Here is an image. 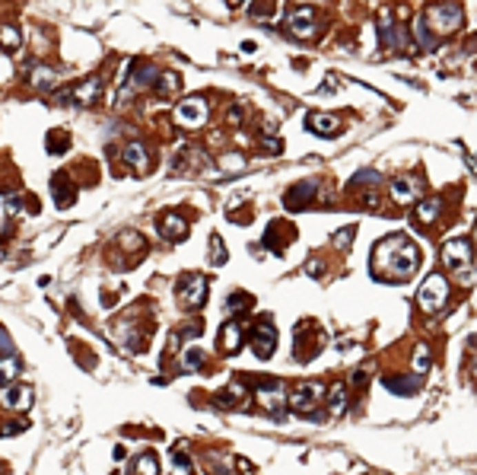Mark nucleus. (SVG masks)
Returning a JSON list of instances; mask_svg holds the SVG:
<instances>
[{"instance_id": "nucleus-1", "label": "nucleus", "mask_w": 477, "mask_h": 475, "mask_svg": "<svg viewBox=\"0 0 477 475\" xmlns=\"http://www.w3.org/2000/svg\"><path fill=\"white\" fill-rule=\"evenodd\" d=\"M420 265V252L411 236H385L372 249V271L385 281H407Z\"/></svg>"}, {"instance_id": "nucleus-2", "label": "nucleus", "mask_w": 477, "mask_h": 475, "mask_svg": "<svg viewBox=\"0 0 477 475\" xmlns=\"http://www.w3.org/2000/svg\"><path fill=\"white\" fill-rule=\"evenodd\" d=\"M443 265L458 278L461 284H474L477 271L471 268V242L468 240H449L443 246Z\"/></svg>"}, {"instance_id": "nucleus-3", "label": "nucleus", "mask_w": 477, "mask_h": 475, "mask_svg": "<svg viewBox=\"0 0 477 475\" xmlns=\"http://www.w3.org/2000/svg\"><path fill=\"white\" fill-rule=\"evenodd\" d=\"M423 17H427L429 32H436V35H449L455 29H461V23H465V13H461L458 3H439V7H433Z\"/></svg>"}, {"instance_id": "nucleus-4", "label": "nucleus", "mask_w": 477, "mask_h": 475, "mask_svg": "<svg viewBox=\"0 0 477 475\" xmlns=\"http://www.w3.org/2000/svg\"><path fill=\"white\" fill-rule=\"evenodd\" d=\"M449 300V281L443 275H427V281L420 284L417 291V303L420 309H427V313H439Z\"/></svg>"}, {"instance_id": "nucleus-5", "label": "nucleus", "mask_w": 477, "mask_h": 475, "mask_svg": "<svg viewBox=\"0 0 477 475\" xmlns=\"http://www.w3.org/2000/svg\"><path fill=\"white\" fill-rule=\"evenodd\" d=\"M321 399H325V386L321 383H303L287 396V405L293 411H299V415H315L318 405H321Z\"/></svg>"}, {"instance_id": "nucleus-6", "label": "nucleus", "mask_w": 477, "mask_h": 475, "mask_svg": "<svg viewBox=\"0 0 477 475\" xmlns=\"http://www.w3.org/2000/svg\"><path fill=\"white\" fill-rule=\"evenodd\" d=\"M287 29H290V35H296V39H312V35L318 32V10L315 7L290 10Z\"/></svg>"}, {"instance_id": "nucleus-7", "label": "nucleus", "mask_w": 477, "mask_h": 475, "mask_svg": "<svg viewBox=\"0 0 477 475\" xmlns=\"http://www.w3.org/2000/svg\"><path fill=\"white\" fill-rule=\"evenodd\" d=\"M252 348L261 360H267L277 348V329H274L271 319H258L255 329H252Z\"/></svg>"}, {"instance_id": "nucleus-8", "label": "nucleus", "mask_w": 477, "mask_h": 475, "mask_svg": "<svg viewBox=\"0 0 477 475\" xmlns=\"http://www.w3.org/2000/svg\"><path fill=\"white\" fill-rule=\"evenodd\" d=\"M175 122H179L181 128H201L207 122V102L198 99V96L179 102V108H175Z\"/></svg>"}, {"instance_id": "nucleus-9", "label": "nucleus", "mask_w": 477, "mask_h": 475, "mask_svg": "<svg viewBox=\"0 0 477 475\" xmlns=\"http://www.w3.org/2000/svg\"><path fill=\"white\" fill-rule=\"evenodd\" d=\"M179 300L185 303V307H204L207 300V281L201 275H188L179 281Z\"/></svg>"}, {"instance_id": "nucleus-10", "label": "nucleus", "mask_w": 477, "mask_h": 475, "mask_svg": "<svg viewBox=\"0 0 477 475\" xmlns=\"http://www.w3.org/2000/svg\"><path fill=\"white\" fill-rule=\"evenodd\" d=\"M255 396H258V402L264 405V411H271L274 418H283V405H287V392H283V386L280 383H261L255 389Z\"/></svg>"}, {"instance_id": "nucleus-11", "label": "nucleus", "mask_w": 477, "mask_h": 475, "mask_svg": "<svg viewBox=\"0 0 477 475\" xmlns=\"http://www.w3.org/2000/svg\"><path fill=\"white\" fill-rule=\"evenodd\" d=\"M99 96H102V80H99V77H86L83 84H77L74 90L67 93L64 99L74 102V106L90 108V106H96V102H99Z\"/></svg>"}, {"instance_id": "nucleus-12", "label": "nucleus", "mask_w": 477, "mask_h": 475, "mask_svg": "<svg viewBox=\"0 0 477 475\" xmlns=\"http://www.w3.org/2000/svg\"><path fill=\"white\" fill-rule=\"evenodd\" d=\"M378 32H382V48H404V29L401 26H395V19H392V13H382L378 17Z\"/></svg>"}, {"instance_id": "nucleus-13", "label": "nucleus", "mask_w": 477, "mask_h": 475, "mask_svg": "<svg viewBox=\"0 0 477 475\" xmlns=\"http://www.w3.org/2000/svg\"><path fill=\"white\" fill-rule=\"evenodd\" d=\"M420 195H423V188H420V182L411 179V175H398L395 182H392V198H395L398 204H411V201H417Z\"/></svg>"}, {"instance_id": "nucleus-14", "label": "nucleus", "mask_w": 477, "mask_h": 475, "mask_svg": "<svg viewBox=\"0 0 477 475\" xmlns=\"http://www.w3.org/2000/svg\"><path fill=\"white\" fill-rule=\"evenodd\" d=\"M318 195V182L315 179H305V182H299V185H293L287 192V208L290 211H296V208H305L309 201Z\"/></svg>"}, {"instance_id": "nucleus-15", "label": "nucleus", "mask_w": 477, "mask_h": 475, "mask_svg": "<svg viewBox=\"0 0 477 475\" xmlns=\"http://www.w3.org/2000/svg\"><path fill=\"white\" fill-rule=\"evenodd\" d=\"M0 402L13 411H26L32 405V389L29 386H7V389L0 392Z\"/></svg>"}, {"instance_id": "nucleus-16", "label": "nucleus", "mask_w": 477, "mask_h": 475, "mask_svg": "<svg viewBox=\"0 0 477 475\" xmlns=\"http://www.w3.org/2000/svg\"><path fill=\"white\" fill-rule=\"evenodd\" d=\"M159 233H163L165 240H185V236H188V220L181 214H172V211H169V214L159 217Z\"/></svg>"}, {"instance_id": "nucleus-17", "label": "nucleus", "mask_w": 477, "mask_h": 475, "mask_svg": "<svg viewBox=\"0 0 477 475\" xmlns=\"http://www.w3.org/2000/svg\"><path fill=\"white\" fill-rule=\"evenodd\" d=\"M51 198H54V204H58V208H70V204L77 201L74 185H70V179H67L64 173H58L54 179H51Z\"/></svg>"}, {"instance_id": "nucleus-18", "label": "nucleus", "mask_w": 477, "mask_h": 475, "mask_svg": "<svg viewBox=\"0 0 477 475\" xmlns=\"http://www.w3.org/2000/svg\"><path fill=\"white\" fill-rule=\"evenodd\" d=\"M54 80H58V74L51 70V67L45 64H29V86L39 93H51L54 90Z\"/></svg>"}, {"instance_id": "nucleus-19", "label": "nucleus", "mask_w": 477, "mask_h": 475, "mask_svg": "<svg viewBox=\"0 0 477 475\" xmlns=\"http://www.w3.org/2000/svg\"><path fill=\"white\" fill-rule=\"evenodd\" d=\"M220 348L226 351V354H236V351L242 348V322H238V319H230V322L223 325V332H220Z\"/></svg>"}, {"instance_id": "nucleus-20", "label": "nucleus", "mask_w": 477, "mask_h": 475, "mask_svg": "<svg viewBox=\"0 0 477 475\" xmlns=\"http://www.w3.org/2000/svg\"><path fill=\"white\" fill-rule=\"evenodd\" d=\"M305 125L315 134H334V131H341V118L328 115V112H312V115L305 118Z\"/></svg>"}, {"instance_id": "nucleus-21", "label": "nucleus", "mask_w": 477, "mask_h": 475, "mask_svg": "<svg viewBox=\"0 0 477 475\" xmlns=\"http://www.w3.org/2000/svg\"><path fill=\"white\" fill-rule=\"evenodd\" d=\"M124 163H131L134 173H143V169H147V163H150L147 147H143L140 141H131L128 147H124Z\"/></svg>"}, {"instance_id": "nucleus-22", "label": "nucleus", "mask_w": 477, "mask_h": 475, "mask_svg": "<svg viewBox=\"0 0 477 475\" xmlns=\"http://www.w3.org/2000/svg\"><path fill=\"white\" fill-rule=\"evenodd\" d=\"M385 389H392L395 396H414L420 389V376H385Z\"/></svg>"}, {"instance_id": "nucleus-23", "label": "nucleus", "mask_w": 477, "mask_h": 475, "mask_svg": "<svg viewBox=\"0 0 477 475\" xmlns=\"http://www.w3.org/2000/svg\"><path fill=\"white\" fill-rule=\"evenodd\" d=\"M414 42H417V48H423V51H433V48H436V39H433V32H429L427 17H423V13L414 19Z\"/></svg>"}, {"instance_id": "nucleus-24", "label": "nucleus", "mask_w": 477, "mask_h": 475, "mask_svg": "<svg viewBox=\"0 0 477 475\" xmlns=\"http://www.w3.org/2000/svg\"><path fill=\"white\" fill-rule=\"evenodd\" d=\"M45 151L54 153V157H61V153L70 151V137H67V131H61V128L48 131V137H45Z\"/></svg>"}, {"instance_id": "nucleus-25", "label": "nucleus", "mask_w": 477, "mask_h": 475, "mask_svg": "<svg viewBox=\"0 0 477 475\" xmlns=\"http://www.w3.org/2000/svg\"><path fill=\"white\" fill-rule=\"evenodd\" d=\"M181 90V77L172 74V70H165V74L156 77V93L159 96H175Z\"/></svg>"}, {"instance_id": "nucleus-26", "label": "nucleus", "mask_w": 477, "mask_h": 475, "mask_svg": "<svg viewBox=\"0 0 477 475\" xmlns=\"http://www.w3.org/2000/svg\"><path fill=\"white\" fill-rule=\"evenodd\" d=\"M439 211H443V198H427V201H420V208H417V220L420 224H429V220H436Z\"/></svg>"}, {"instance_id": "nucleus-27", "label": "nucleus", "mask_w": 477, "mask_h": 475, "mask_svg": "<svg viewBox=\"0 0 477 475\" xmlns=\"http://www.w3.org/2000/svg\"><path fill=\"white\" fill-rule=\"evenodd\" d=\"M19 374V358H0V389H7L13 383V376Z\"/></svg>"}, {"instance_id": "nucleus-28", "label": "nucleus", "mask_w": 477, "mask_h": 475, "mask_svg": "<svg viewBox=\"0 0 477 475\" xmlns=\"http://www.w3.org/2000/svg\"><path fill=\"white\" fill-rule=\"evenodd\" d=\"M242 396H245V392H242V386L232 383V386H226V389H220V396L214 399V405H216V409H232V405H236Z\"/></svg>"}, {"instance_id": "nucleus-29", "label": "nucleus", "mask_w": 477, "mask_h": 475, "mask_svg": "<svg viewBox=\"0 0 477 475\" xmlns=\"http://www.w3.org/2000/svg\"><path fill=\"white\" fill-rule=\"evenodd\" d=\"M328 405H331V415H341L347 405V386L344 383H334L328 392Z\"/></svg>"}, {"instance_id": "nucleus-30", "label": "nucleus", "mask_w": 477, "mask_h": 475, "mask_svg": "<svg viewBox=\"0 0 477 475\" xmlns=\"http://www.w3.org/2000/svg\"><path fill=\"white\" fill-rule=\"evenodd\" d=\"M19 45H23V35H19V29H13V26H3V29H0V48H3V51H17Z\"/></svg>"}, {"instance_id": "nucleus-31", "label": "nucleus", "mask_w": 477, "mask_h": 475, "mask_svg": "<svg viewBox=\"0 0 477 475\" xmlns=\"http://www.w3.org/2000/svg\"><path fill=\"white\" fill-rule=\"evenodd\" d=\"M210 265H226V246L220 236H210Z\"/></svg>"}, {"instance_id": "nucleus-32", "label": "nucleus", "mask_w": 477, "mask_h": 475, "mask_svg": "<svg viewBox=\"0 0 477 475\" xmlns=\"http://www.w3.org/2000/svg\"><path fill=\"white\" fill-rule=\"evenodd\" d=\"M181 367H185V370L204 367V351H201V348H188V351H185V360H181Z\"/></svg>"}, {"instance_id": "nucleus-33", "label": "nucleus", "mask_w": 477, "mask_h": 475, "mask_svg": "<svg viewBox=\"0 0 477 475\" xmlns=\"http://www.w3.org/2000/svg\"><path fill=\"white\" fill-rule=\"evenodd\" d=\"M172 466H175V475H188L191 472V456L185 450H172Z\"/></svg>"}, {"instance_id": "nucleus-34", "label": "nucleus", "mask_w": 477, "mask_h": 475, "mask_svg": "<svg viewBox=\"0 0 477 475\" xmlns=\"http://www.w3.org/2000/svg\"><path fill=\"white\" fill-rule=\"evenodd\" d=\"M137 475H159L156 456H153V453H143V456H137Z\"/></svg>"}, {"instance_id": "nucleus-35", "label": "nucleus", "mask_w": 477, "mask_h": 475, "mask_svg": "<svg viewBox=\"0 0 477 475\" xmlns=\"http://www.w3.org/2000/svg\"><path fill=\"white\" fill-rule=\"evenodd\" d=\"M220 169L223 173H242V169H245V159L238 157V153H226V157L220 159Z\"/></svg>"}, {"instance_id": "nucleus-36", "label": "nucleus", "mask_w": 477, "mask_h": 475, "mask_svg": "<svg viewBox=\"0 0 477 475\" xmlns=\"http://www.w3.org/2000/svg\"><path fill=\"white\" fill-rule=\"evenodd\" d=\"M378 179H382V175L376 173V169H363V173H356L354 179H350V188H360V185H378Z\"/></svg>"}, {"instance_id": "nucleus-37", "label": "nucleus", "mask_w": 477, "mask_h": 475, "mask_svg": "<svg viewBox=\"0 0 477 475\" xmlns=\"http://www.w3.org/2000/svg\"><path fill=\"white\" fill-rule=\"evenodd\" d=\"M427 370H429V351H427V345H420V348H417V358H414V374L423 376Z\"/></svg>"}, {"instance_id": "nucleus-38", "label": "nucleus", "mask_w": 477, "mask_h": 475, "mask_svg": "<svg viewBox=\"0 0 477 475\" xmlns=\"http://www.w3.org/2000/svg\"><path fill=\"white\" fill-rule=\"evenodd\" d=\"M350 240H354V226H344V230H338V233H334V246H338V249H347V246H350Z\"/></svg>"}, {"instance_id": "nucleus-39", "label": "nucleus", "mask_w": 477, "mask_h": 475, "mask_svg": "<svg viewBox=\"0 0 477 475\" xmlns=\"http://www.w3.org/2000/svg\"><path fill=\"white\" fill-rule=\"evenodd\" d=\"M226 307L236 313V309H242V307H252V297H248V293H232L230 300H226Z\"/></svg>"}, {"instance_id": "nucleus-40", "label": "nucleus", "mask_w": 477, "mask_h": 475, "mask_svg": "<svg viewBox=\"0 0 477 475\" xmlns=\"http://www.w3.org/2000/svg\"><path fill=\"white\" fill-rule=\"evenodd\" d=\"M271 0H255V3H252V17H267V13H271Z\"/></svg>"}, {"instance_id": "nucleus-41", "label": "nucleus", "mask_w": 477, "mask_h": 475, "mask_svg": "<svg viewBox=\"0 0 477 475\" xmlns=\"http://www.w3.org/2000/svg\"><path fill=\"white\" fill-rule=\"evenodd\" d=\"M17 431H26V421H19V425H3L0 427V434L7 437V434H17Z\"/></svg>"}, {"instance_id": "nucleus-42", "label": "nucleus", "mask_w": 477, "mask_h": 475, "mask_svg": "<svg viewBox=\"0 0 477 475\" xmlns=\"http://www.w3.org/2000/svg\"><path fill=\"white\" fill-rule=\"evenodd\" d=\"M280 147H283V144H280L277 137H264V151H274V153H280Z\"/></svg>"}, {"instance_id": "nucleus-43", "label": "nucleus", "mask_w": 477, "mask_h": 475, "mask_svg": "<svg viewBox=\"0 0 477 475\" xmlns=\"http://www.w3.org/2000/svg\"><path fill=\"white\" fill-rule=\"evenodd\" d=\"M242 122V106H232L230 108V125H238Z\"/></svg>"}, {"instance_id": "nucleus-44", "label": "nucleus", "mask_w": 477, "mask_h": 475, "mask_svg": "<svg viewBox=\"0 0 477 475\" xmlns=\"http://www.w3.org/2000/svg\"><path fill=\"white\" fill-rule=\"evenodd\" d=\"M10 335H7V329H0V351H10Z\"/></svg>"}, {"instance_id": "nucleus-45", "label": "nucleus", "mask_w": 477, "mask_h": 475, "mask_svg": "<svg viewBox=\"0 0 477 475\" xmlns=\"http://www.w3.org/2000/svg\"><path fill=\"white\" fill-rule=\"evenodd\" d=\"M214 475H230V469H214Z\"/></svg>"}, {"instance_id": "nucleus-46", "label": "nucleus", "mask_w": 477, "mask_h": 475, "mask_svg": "<svg viewBox=\"0 0 477 475\" xmlns=\"http://www.w3.org/2000/svg\"><path fill=\"white\" fill-rule=\"evenodd\" d=\"M226 3H230V7H238V3H242V0H226Z\"/></svg>"}, {"instance_id": "nucleus-47", "label": "nucleus", "mask_w": 477, "mask_h": 475, "mask_svg": "<svg viewBox=\"0 0 477 475\" xmlns=\"http://www.w3.org/2000/svg\"><path fill=\"white\" fill-rule=\"evenodd\" d=\"M474 240H477V226H474Z\"/></svg>"}]
</instances>
